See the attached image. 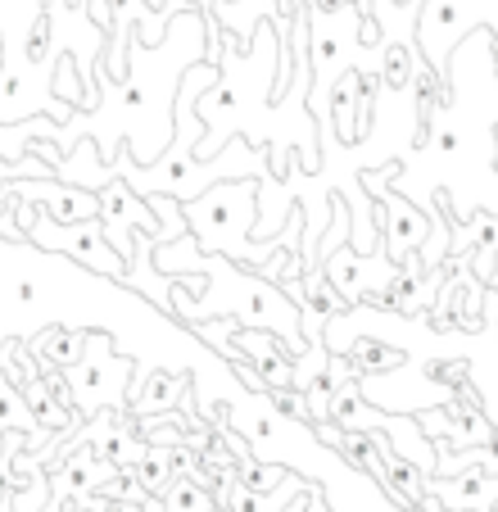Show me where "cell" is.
Listing matches in <instances>:
<instances>
[{
	"label": "cell",
	"mask_w": 498,
	"mask_h": 512,
	"mask_svg": "<svg viewBox=\"0 0 498 512\" xmlns=\"http://www.w3.org/2000/svg\"><path fill=\"white\" fill-rule=\"evenodd\" d=\"M394 209H399V213L390 218V232H394L390 250L399 254V245H417L426 236V218L417 209H408V204H399V200H394Z\"/></svg>",
	"instance_id": "8"
},
{
	"label": "cell",
	"mask_w": 498,
	"mask_h": 512,
	"mask_svg": "<svg viewBox=\"0 0 498 512\" xmlns=\"http://www.w3.org/2000/svg\"><path fill=\"white\" fill-rule=\"evenodd\" d=\"M182 213H186V227H191L195 245H200L204 254L222 250V259H240L254 272H259L281 245L299 241V232H304V213L295 209L286 232L268 236V241L254 250L249 236H254V223H259V186L249 182V177H236V182H227V186L218 182L213 191L195 195V200H182Z\"/></svg>",
	"instance_id": "1"
},
{
	"label": "cell",
	"mask_w": 498,
	"mask_h": 512,
	"mask_svg": "<svg viewBox=\"0 0 498 512\" xmlns=\"http://www.w3.org/2000/svg\"><path fill=\"white\" fill-rule=\"evenodd\" d=\"M96 195H100V213H96L100 232H105V241L114 245L118 259L127 263V259H132L136 232H159V227H163L159 209H154L145 195H136L118 173H114V182H105Z\"/></svg>",
	"instance_id": "3"
},
{
	"label": "cell",
	"mask_w": 498,
	"mask_h": 512,
	"mask_svg": "<svg viewBox=\"0 0 498 512\" xmlns=\"http://www.w3.org/2000/svg\"><path fill=\"white\" fill-rule=\"evenodd\" d=\"M141 386L127 395V408H132L136 417H154V413H163V408H173V404H191V381L182 377V372H145L141 368ZM186 417H191V408H186ZM191 426H195V417H191Z\"/></svg>",
	"instance_id": "4"
},
{
	"label": "cell",
	"mask_w": 498,
	"mask_h": 512,
	"mask_svg": "<svg viewBox=\"0 0 498 512\" xmlns=\"http://www.w3.org/2000/svg\"><path fill=\"white\" fill-rule=\"evenodd\" d=\"M59 182H73V186H87V191H100L105 182H114V164L100 159V145L91 136L77 141V155H64V164L55 168Z\"/></svg>",
	"instance_id": "5"
},
{
	"label": "cell",
	"mask_w": 498,
	"mask_h": 512,
	"mask_svg": "<svg viewBox=\"0 0 498 512\" xmlns=\"http://www.w3.org/2000/svg\"><path fill=\"white\" fill-rule=\"evenodd\" d=\"M114 349L118 345L109 331H87L82 358H77L73 368H64L77 417H96V413H105V408L127 404V381H132L136 363L132 358H118Z\"/></svg>",
	"instance_id": "2"
},
{
	"label": "cell",
	"mask_w": 498,
	"mask_h": 512,
	"mask_svg": "<svg viewBox=\"0 0 498 512\" xmlns=\"http://www.w3.org/2000/svg\"><path fill=\"white\" fill-rule=\"evenodd\" d=\"M82 340H87L82 327H59V331H41L28 349L37 363H46V368H73L77 358H82Z\"/></svg>",
	"instance_id": "6"
},
{
	"label": "cell",
	"mask_w": 498,
	"mask_h": 512,
	"mask_svg": "<svg viewBox=\"0 0 498 512\" xmlns=\"http://www.w3.org/2000/svg\"><path fill=\"white\" fill-rule=\"evenodd\" d=\"M14 177H55V168H50L41 155L0 159V186H5V182H14ZM0 236H5V241H28V236H23L19 227H14V218H10V213H0Z\"/></svg>",
	"instance_id": "7"
}]
</instances>
